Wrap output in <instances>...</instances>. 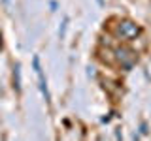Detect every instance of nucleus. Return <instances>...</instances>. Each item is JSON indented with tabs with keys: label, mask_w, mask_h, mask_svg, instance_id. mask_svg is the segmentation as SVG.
<instances>
[{
	"label": "nucleus",
	"mask_w": 151,
	"mask_h": 141,
	"mask_svg": "<svg viewBox=\"0 0 151 141\" xmlns=\"http://www.w3.org/2000/svg\"><path fill=\"white\" fill-rule=\"evenodd\" d=\"M115 137H117V139H121V137H123V134H121V128H117V132H115Z\"/></svg>",
	"instance_id": "7"
},
{
	"label": "nucleus",
	"mask_w": 151,
	"mask_h": 141,
	"mask_svg": "<svg viewBox=\"0 0 151 141\" xmlns=\"http://www.w3.org/2000/svg\"><path fill=\"white\" fill-rule=\"evenodd\" d=\"M2 2H4V6H6V8L9 6V0H2Z\"/></svg>",
	"instance_id": "8"
},
{
	"label": "nucleus",
	"mask_w": 151,
	"mask_h": 141,
	"mask_svg": "<svg viewBox=\"0 0 151 141\" xmlns=\"http://www.w3.org/2000/svg\"><path fill=\"white\" fill-rule=\"evenodd\" d=\"M87 75H89V77H94V68H93V66L87 68Z\"/></svg>",
	"instance_id": "6"
},
{
	"label": "nucleus",
	"mask_w": 151,
	"mask_h": 141,
	"mask_svg": "<svg viewBox=\"0 0 151 141\" xmlns=\"http://www.w3.org/2000/svg\"><path fill=\"white\" fill-rule=\"evenodd\" d=\"M98 2V6H104V0H96Z\"/></svg>",
	"instance_id": "9"
},
{
	"label": "nucleus",
	"mask_w": 151,
	"mask_h": 141,
	"mask_svg": "<svg viewBox=\"0 0 151 141\" xmlns=\"http://www.w3.org/2000/svg\"><path fill=\"white\" fill-rule=\"evenodd\" d=\"M32 64H34V72H36V75H38L40 90H42V94H44L45 102H49V100H51V96H49V90H47V79H45V75H44V70H42L40 56H34V58H32Z\"/></svg>",
	"instance_id": "2"
},
{
	"label": "nucleus",
	"mask_w": 151,
	"mask_h": 141,
	"mask_svg": "<svg viewBox=\"0 0 151 141\" xmlns=\"http://www.w3.org/2000/svg\"><path fill=\"white\" fill-rule=\"evenodd\" d=\"M68 21H70V19H68V17H64V19H63V23H60V26H59V40H63V38H64L66 28H68Z\"/></svg>",
	"instance_id": "5"
},
{
	"label": "nucleus",
	"mask_w": 151,
	"mask_h": 141,
	"mask_svg": "<svg viewBox=\"0 0 151 141\" xmlns=\"http://www.w3.org/2000/svg\"><path fill=\"white\" fill-rule=\"evenodd\" d=\"M140 32H142V28L136 25L134 21H130V19L119 21V25H117V28H115V34L119 36L121 40H125V41L136 40V38L140 36Z\"/></svg>",
	"instance_id": "1"
},
{
	"label": "nucleus",
	"mask_w": 151,
	"mask_h": 141,
	"mask_svg": "<svg viewBox=\"0 0 151 141\" xmlns=\"http://www.w3.org/2000/svg\"><path fill=\"white\" fill-rule=\"evenodd\" d=\"M117 53V60L125 66V68H130L132 66V62H134V56H129V55H132L129 49H125V47H119V49L115 51Z\"/></svg>",
	"instance_id": "3"
},
{
	"label": "nucleus",
	"mask_w": 151,
	"mask_h": 141,
	"mask_svg": "<svg viewBox=\"0 0 151 141\" xmlns=\"http://www.w3.org/2000/svg\"><path fill=\"white\" fill-rule=\"evenodd\" d=\"M13 87L17 92H21V64H13Z\"/></svg>",
	"instance_id": "4"
}]
</instances>
